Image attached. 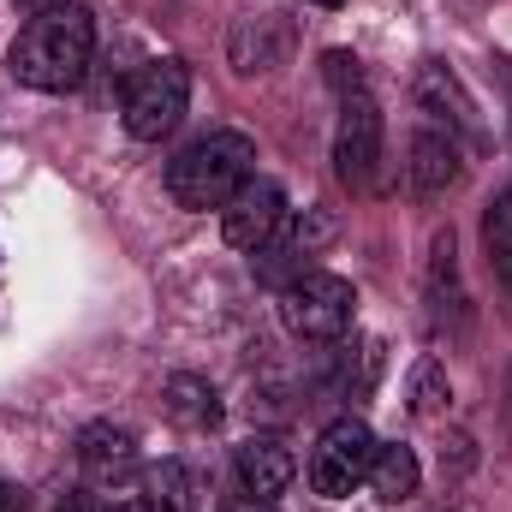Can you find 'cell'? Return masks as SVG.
I'll return each instance as SVG.
<instances>
[{"instance_id":"1","label":"cell","mask_w":512,"mask_h":512,"mask_svg":"<svg viewBox=\"0 0 512 512\" xmlns=\"http://www.w3.org/2000/svg\"><path fill=\"white\" fill-rule=\"evenodd\" d=\"M90 60H96V18L66 0V6L36 12V18L18 30V42H12V54H6V72H12L24 90L66 96V90L84 84Z\"/></svg>"},{"instance_id":"2","label":"cell","mask_w":512,"mask_h":512,"mask_svg":"<svg viewBox=\"0 0 512 512\" xmlns=\"http://www.w3.org/2000/svg\"><path fill=\"white\" fill-rule=\"evenodd\" d=\"M256 179V143L245 131H209L167 161V197L179 209H227L239 185Z\"/></svg>"},{"instance_id":"3","label":"cell","mask_w":512,"mask_h":512,"mask_svg":"<svg viewBox=\"0 0 512 512\" xmlns=\"http://www.w3.org/2000/svg\"><path fill=\"white\" fill-rule=\"evenodd\" d=\"M280 322L292 340L304 346H328L358 322V286L340 274H298L292 286H280Z\"/></svg>"},{"instance_id":"4","label":"cell","mask_w":512,"mask_h":512,"mask_svg":"<svg viewBox=\"0 0 512 512\" xmlns=\"http://www.w3.org/2000/svg\"><path fill=\"white\" fill-rule=\"evenodd\" d=\"M185 102H191V66L185 60H155L126 84L120 120H126V131L137 143H161L185 120Z\"/></svg>"},{"instance_id":"5","label":"cell","mask_w":512,"mask_h":512,"mask_svg":"<svg viewBox=\"0 0 512 512\" xmlns=\"http://www.w3.org/2000/svg\"><path fill=\"white\" fill-rule=\"evenodd\" d=\"M376 435L364 417H334L322 429V441L310 447V489L322 501H346L364 477H370V459H376Z\"/></svg>"},{"instance_id":"6","label":"cell","mask_w":512,"mask_h":512,"mask_svg":"<svg viewBox=\"0 0 512 512\" xmlns=\"http://www.w3.org/2000/svg\"><path fill=\"white\" fill-rule=\"evenodd\" d=\"M387 149V126L382 108L358 90L340 102V126H334V173L352 185V191H376V167H382Z\"/></svg>"},{"instance_id":"7","label":"cell","mask_w":512,"mask_h":512,"mask_svg":"<svg viewBox=\"0 0 512 512\" xmlns=\"http://www.w3.org/2000/svg\"><path fill=\"white\" fill-rule=\"evenodd\" d=\"M280 221H286V191L274 179H245L239 197L221 209V233L233 251H262L280 233Z\"/></svg>"},{"instance_id":"8","label":"cell","mask_w":512,"mask_h":512,"mask_svg":"<svg viewBox=\"0 0 512 512\" xmlns=\"http://www.w3.org/2000/svg\"><path fill=\"white\" fill-rule=\"evenodd\" d=\"M405 179H411L417 197H447V191L465 179V149H459V137L423 120V126L411 131V149H405Z\"/></svg>"},{"instance_id":"9","label":"cell","mask_w":512,"mask_h":512,"mask_svg":"<svg viewBox=\"0 0 512 512\" xmlns=\"http://www.w3.org/2000/svg\"><path fill=\"white\" fill-rule=\"evenodd\" d=\"M233 471H239L245 501H280L292 489V477H298V459H292V447L280 435H251V441H239Z\"/></svg>"},{"instance_id":"10","label":"cell","mask_w":512,"mask_h":512,"mask_svg":"<svg viewBox=\"0 0 512 512\" xmlns=\"http://www.w3.org/2000/svg\"><path fill=\"white\" fill-rule=\"evenodd\" d=\"M417 108L429 114V126L441 131H465V137H477V108H471V96H465V84L441 66V60H429V66H417Z\"/></svg>"},{"instance_id":"11","label":"cell","mask_w":512,"mask_h":512,"mask_svg":"<svg viewBox=\"0 0 512 512\" xmlns=\"http://www.w3.org/2000/svg\"><path fill=\"white\" fill-rule=\"evenodd\" d=\"M78 465L90 471V483H114V477H126L131 465H137V441H131V429H120V423H84V429H78Z\"/></svg>"},{"instance_id":"12","label":"cell","mask_w":512,"mask_h":512,"mask_svg":"<svg viewBox=\"0 0 512 512\" xmlns=\"http://www.w3.org/2000/svg\"><path fill=\"white\" fill-rule=\"evenodd\" d=\"M364 483H370V495H376L382 507H405V501L417 495V483H423V465H417V453H411L405 441H387V447H376Z\"/></svg>"},{"instance_id":"13","label":"cell","mask_w":512,"mask_h":512,"mask_svg":"<svg viewBox=\"0 0 512 512\" xmlns=\"http://www.w3.org/2000/svg\"><path fill=\"white\" fill-rule=\"evenodd\" d=\"M292 48V30L280 24V18H268V12H256L245 18L239 30H233V66L251 78V72H268V66H280V54Z\"/></svg>"},{"instance_id":"14","label":"cell","mask_w":512,"mask_h":512,"mask_svg":"<svg viewBox=\"0 0 512 512\" xmlns=\"http://www.w3.org/2000/svg\"><path fill=\"white\" fill-rule=\"evenodd\" d=\"M429 304H435V322L465 316V286H459V239H453V227H441V233L429 239Z\"/></svg>"},{"instance_id":"15","label":"cell","mask_w":512,"mask_h":512,"mask_svg":"<svg viewBox=\"0 0 512 512\" xmlns=\"http://www.w3.org/2000/svg\"><path fill=\"white\" fill-rule=\"evenodd\" d=\"M161 405L185 429H215L221 423V393H215V382H203V376H167L161 382Z\"/></svg>"},{"instance_id":"16","label":"cell","mask_w":512,"mask_h":512,"mask_svg":"<svg viewBox=\"0 0 512 512\" xmlns=\"http://www.w3.org/2000/svg\"><path fill=\"white\" fill-rule=\"evenodd\" d=\"M483 245H489V268L512 292V185L495 191V203L483 209Z\"/></svg>"},{"instance_id":"17","label":"cell","mask_w":512,"mask_h":512,"mask_svg":"<svg viewBox=\"0 0 512 512\" xmlns=\"http://www.w3.org/2000/svg\"><path fill=\"white\" fill-rule=\"evenodd\" d=\"M447 399H453L447 370H441L435 358H417V364H411V382H405V405H411V417H441Z\"/></svg>"},{"instance_id":"18","label":"cell","mask_w":512,"mask_h":512,"mask_svg":"<svg viewBox=\"0 0 512 512\" xmlns=\"http://www.w3.org/2000/svg\"><path fill=\"white\" fill-rule=\"evenodd\" d=\"M191 495H197V489H191V471H185L179 459H161V465L149 471V501L161 512H191Z\"/></svg>"},{"instance_id":"19","label":"cell","mask_w":512,"mask_h":512,"mask_svg":"<svg viewBox=\"0 0 512 512\" xmlns=\"http://www.w3.org/2000/svg\"><path fill=\"white\" fill-rule=\"evenodd\" d=\"M328 239H334V221H328L322 209H304V215H298V221L286 227V245H292V251L304 256V262H310V256L322 251Z\"/></svg>"},{"instance_id":"20","label":"cell","mask_w":512,"mask_h":512,"mask_svg":"<svg viewBox=\"0 0 512 512\" xmlns=\"http://www.w3.org/2000/svg\"><path fill=\"white\" fill-rule=\"evenodd\" d=\"M322 72H328V84H334L340 96H358V90H364V66H358V54H346V48H328V54H322Z\"/></svg>"},{"instance_id":"21","label":"cell","mask_w":512,"mask_h":512,"mask_svg":"<svg viewBox=\"0 0 512 512\" xmlns=\"http://www.w3.org/2000/svg\"><path fill=\"white\" fill-rule=\"evenodd\" d=\"M54 512H114V507H102L90 489H78V495H66V501H54Z\"/></svg>"},{"instance_id":"22","label":"cell","mask_w":512,"mask_h":512,"mask_svg":"<svg viewBox=\"0 0 512 512\" xmlns=\"http://www.w3.org/2000/svg\"><path fill=\"white\" fill-rule=\"evenodd\" d=\"M0 512H24V489H12V483H0Z\"/></svg>"},{"instance_id":"23","label":"cell","mask_w":512,"mask_h":512,"mask_svg":"<svg viewBox=\"0 0 512 512\" xmlns=\"http://www.w3.org/2000/svg\"><path fill=\"white\" fill-rule=\"evenodd\" d=\"M114 512H161L149 495H126V501H114Z\"/></svg>"},{"instance_id":"24","label":"cell","mask_w":512,"mask_h":512,"mask_svg":"<svg viewBox=\"0 0 512 512\" xmlns=\"http://www.w3.org/2000/svg\"><path fill=\"white\" fill-rule=\"evenodd\" d=\"M12 6H18V12H30V18H36V12H48V6H66V0H12Z\"/></svg>"},{"instance_id":"25","label":"cell","mask_w":512,"mask_h":512,"mask_svg":"<svg viewBox=\"0 0 512 512\" xmlns=\"http://www.w3.org/2000/svg\"><path fill=\"white\" fill-rule=\"evenodd\" d=\"M221 512H274V501H233V507H221Z\"/></svg>"},{"instance_id":"26","label":"cell","mask_w":512,"mask_h":512,"mask_svg":"<svg viewBox=\"0 0 512 512\" xmlns=\"http://www.w3.org/2000/svg\"><path fill=\"white\" fill-rule=\"evenodd\" d=\"M507 435H512V364H507Z\"/></svg>"},{"instance_id":"27","label":"cell","mask_w":512,"mask_h":512,"mask_svg":"<svg viewBox=\"0 0 512 512\" xmlns=\"http://www.w3.org/2000/svg\"><path fill=\"white\" fill-rule=\"evenodd\" d=\"M310 6H328V12H334V6H346V0H310Z\"/></svg>"}]
</instances>
